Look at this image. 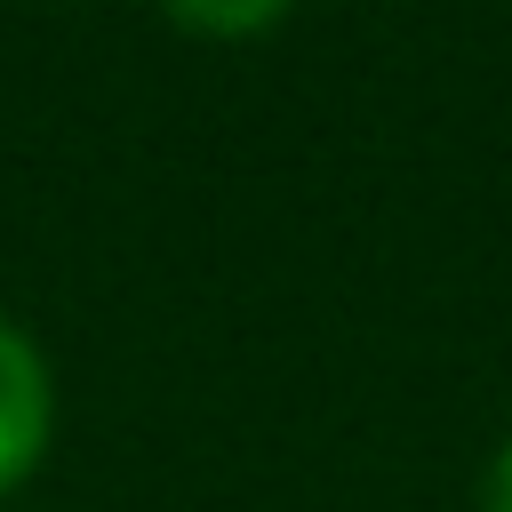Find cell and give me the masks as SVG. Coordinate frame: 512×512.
<instances>
[{
  "instance_id": "cell-3",
  "label": "cell",
  "mask_w": 512,
  "mask_h": 512,
  "mask_svg": "<svg viewBox=\"0 0 512 512\" xmlns=\"http://www.w3.org/2000/svg\"><path fill=\"white\" fill-rule=\"evenodd\" d=\"M480 512H512V440L496 448V464H488V480H480Z\"/></svg>"
},
{
  "instance_id": "cell-1",
  "label": "cell",
  "mask_w": 512,
  "mask_h": 512,
  "mask_svg": "<svg viewBox=\"0 0 512 512\" xmlns=\"http://www.w3.org/2000/svg\"><path fill=\"white\" fill-rule=\"evenodd\" d=\"M48 432H56L48 360H40V344L0 312V496H16V488L32 480V464L48 456Z\"/></svg>"
},
{
  "instance_id": "cell-2",
  "label": "cell",
  "mask_w": 512,
  "mask_h": 512,
  "mask_svg": "<svg viewBox=\"0 0 512 512\" xmlns=\"http://www.w3.org/2000/svg\"><path fill=\"white\" fill-rule=\"evenodd\" d=\"M160 16L184 32H208V40H248V32L280 24L288 0H160Z\"/></svg>"
}]
</instances>
